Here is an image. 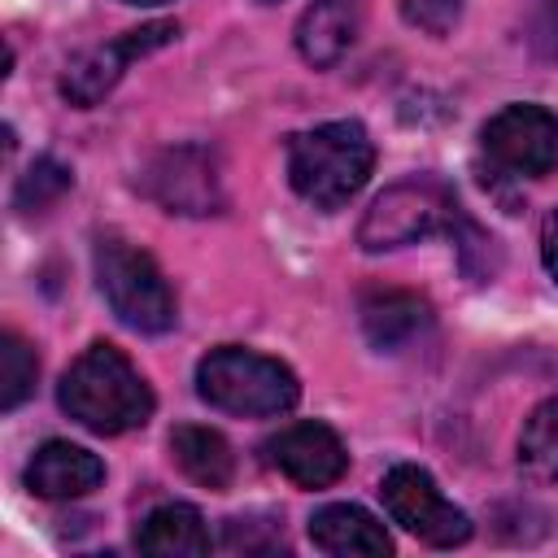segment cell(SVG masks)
Masks as SVG:
<instances>
[{
	"label": "cell",
	"mask_w": 558,
	"mask_h": 558,
	"mask_svg": "<svg viewBox=\"0 0 558 558\" xmlns=\"http://www.w3.org/2000/svg\"><path fill=\"white\" fill-rule=\"evenodd\" d=\"M57 401L74 423H83L96 436L135 432L153 414V388L131 366V357L109 340H96L74 357V366L61 375Z\"/></svg>",
	"instance_id": "cell-1"
},
{
	"label": "cell",
	"mask_w": 558,
	"mask_h": 558,
	"mask_svg": "<svg viewBox=\"0 0 558 558\" xmlns=\"http://www.w3.org/2000/svg\"><path fill=\"white\" fill-rule=\"evenodd\" d=\"M375 166V144L362 122H323L314 131L292 135L288 144V179L296 196L318 209H340L366 183Z\"/></svg>",
	"instance_id": "cell-2"
},
{
	"label": "cell",
	"mask_w": 558,
	"mask_h": 558,
	"mask_svg": "<svg viewBox=\"0 0 558 558\" xmlns=\"http://www.w3.org/2000/svg\"><path fill=\"white\" fill-rule=\"evenodd\" d=\"M196 392L222 410V414H244V418H266V414H288L301 401L296 375L266 353L253 349H209L196 366Z\"/></svg>",
	"instance_id": "cell-3"
},
{
	"label": "cell",
	"mask_w": 558,
	"mask_h": 558,
	"mask_svg": "<svg viewBox=\"0 0 558 558\" xmlns=\"http://www.w3.org/2000/svg\"><path fill=\"white\" fill-rule=\"evenodd\" d=\"M96 283H100L109 310L135 331L157 336V331H170L179 318L174 292H170L166 275L157 270V262L122 235L96 240Z\"/></svg>",
	"instance_id": "cell-4"
},
{
	"label": "cell",
	"mask_w": 558,
	"mask_h": 558,
	"mask_svg": "<svg viewBox=\"0 0 558 558\" xmlns=\"http://www.w3.org/2000/svg\"><path fill=\"white\" fill-rule=\"evenodd\" d=\"M458 214L462 209L440 179H405L371 201V209L362 214V227H357V244L366 253L401 248V244L427 240L436 231H453Z\"/></svg>",
	"instance_id": "cell-5"
},
{
	"label": "cell",
	"mask_w": 558,
	"mask_h": 558,
	"mask_svg": "<svg viewBox=\"0 0 558 558\" xmlns=\"http://www.w3.org/2000/svg\"><path fill=\"white\" fill-rule=\"evenodd\" d=\"M144 196H153L166 214H187V218H205L222 209V179H218V157L201 144H179V148H161L144 174H140Z\"/></svg>",
	"instance_id": "cell-6"
},
{
	"label": "cell",
	"mask_w": 558,
	"mask_h": 558,
	"mask_svg": "<svg viewBox=\"0 0 558 558\" xmlns=\"http://www.w3.org/2000/svg\"><path fill=\"white\" fill-rule=\"evenodd\" d=\"M379 497H384V510L392 514V523H401L410 536L436 545V549H449V545H462L471 536V519L440 497L436 480L410 462L392 466L379 484Z\"/></svg>",
	"instance_id": "cell-7"
},
{
	"label": "cell",
	"mask_w": 558,
	"mask_h": 558,
	"mask_svg": "<svg viewBox=\"0 0 558 558\" xmlns=\"http://www.w3.org/2000/svg\"><path fill=\"white\" fill-rule=\"evenodd\" d=\"M174 39H179V22H144V26H135V31H122L118 39H105V44L78 52V57L65 65V74H61V96H65L70 105H78V109H92L96 100H105V96L118 87L122 70H126L135 57H148V52L174 44Z\"/></svg>",
	"instance_id": "cell-8"
},
{
	"label": "cell",
	"mask_w": 558,
	"mask_h": 558,
	"mask_svg": "<svg viewBox=\"0 0 558 558\" xmlns=\"http://www.w3.org/2000/svg\"><path fill=\"white\" fill-rule=\"evenodd\" d=\"M484 153L514 174H549L558 166V113L541 105H506L484 131Z\"/></svg>",
	"instance_id": "cell-9"
},
{
	"label": "cell",
	"mask_w": 558,
	"mask_h": 558,
	"mask_svg": "<svg viewBox=\"0 0 558 558\" xmlns=\"http://www.w3.org/2000/svg\"><path fill=\"white\" fill-rule=\"evenodd\" d=\"M266 462L296 488H327L344 475L349 453L327 423H292L266 440Z\"/></svg>",
	"instance_id": "cell-10"
},
{
	"label": "cell",
	"mask_w": 558,
	"mask_h": 558,
	"mask_svg": "<svg viewBox=\"0 0 558 558\" xmlns=\"http://www.w3.org/2000/svg\"><path fill=\"white\" fill-rule=\"evenodd\" d=\"M100 480H105V462L92 449L70 445V440H48L26 462V488L48 501L87 497L92 488H100Z\"/></svg>",
	"instance_id": "cell-11"
},
{
	"label": "cell",
	"mask_w": 558,
	"mask_h": 558,
	"mask_svg": "<svg viewBox=\"0 0 558 558\" xmlns=\"http://www.w3.org/2000/svg\"><path fill=\"white\" fill-rule=\"evenodd\" d=\"M357 314H362L366 340H371L375 349H384V353L405 349V344H410L414 336H423L427 323H432V305H427L423 296H414V292H401V288H371V292L362 296Z\"/></svg>",
	"instance_id": "cell-12"
},
{
	"label": "cell",
	"mask_w": 558,
	"mask_h": 558,
	"mask_svg": "<svg viewBox=\"0 0 558 558\" xmlns=\"http://www.w3.org/2000/svg\"><path fill=\"white\" fill-rule=\"evenodd\" d=\"M357 17L362 0H314L296 22V52L318 70L336 65L357 39Z\"/></svg>",
	"instance_id": "cell-13"
},
{
	"label": "cell",
	"mask_w": 558,
	"mask_h": 558,
	"mask_svg": "<svg viewBox=\"0 0 558 558\" xmlns=\"http://www.w3.org/2000/svg\"><path fill=\"white\" fill-rule=\"evenodd\" d=\"M310 541L323 554L336 558H384L392 554V541L384 532V523H375L362 506H323L310 519Z\"/></svg>",
	"instance_id": "cell-14"
},
{
	"label": "cell",
	"mask_w": 558,
	"mask_h": 558,
	"mask_svg": "<svg viewBox=\"0 0 558 558\" xmlns=\"http://www.w3.org/2000/svg\"><path fill=\"white\" fill-rule=\"evenodd\" d=\"M135 549L157 554V558H201L209 554V527L196 506L170 501V506H157L135 527Z\"/></svg>",
	"instance_id": "cell-15"
},
{
	"label": "cell",
	"mask_w": 558,
	"mask_h": 558,
	"mask_svg": "<svg viewBox=\"0 0 558 558\" xmlns=\"http://www.w3.org/2000/svg\"><path fill=\"white\" fill-rule=\"evenodd\" d=\"M170 453H174L179 471L192 484L209 488V493H222L235 480V453H231V445L214 427H196V423L174 427L170 432Z\"/></svg>",
	"instance_id": "cell-16"
},
{
	"label": "cell",
	"mask_w": 558,
	"mask_h": 558,
	"mask_svg": "<svg viewBox=\"0 0 558 558\" xmlns=\"http://www.w3.org/2000/svg\"><path fill=\"white\" fill-rule=\"evenodd\" d=\"M519 471L532 484H558V397L527 414L519 432Z\"/></svg>",
	"instance_id": "cell-17"
},
{
	"label": "cell",
	"mask_w": 558,
	"mask_h": 558,
	"mask_svg": "<svg viewBox=\"0 0 558 558\" xmlns=\"http://www.w3.org/2000/svg\"><path fill=\"white\" fill-rule=\"evenodd\" d=\"M70 183H74V174H70L65 161H57V157H35L31 170H26V174L17 179V187H13V205H17L22 214H44L48 205H57V201L70 192Z\"/></svg>",
	"instance_id": "cell-18"
},
{
	"label": "cell",
	"mask_w": 558,
	"mask_h": 558,
	"mask_svg": "<svg viewBox=\"0 0 558 558\" xmlns=\"http://www.w3.org/2000/svg\"><path fill=\"white\" fill-rule=\"evenodd\" d=\"M35 375H39L35 349L17 331H4L0 336V410H17L35 392Z\"/></svg>",
	"instance_id": "cell-19"
},
{
	"label": "cell",
	"mask_w": 558,
	"mask_h": 558,
	"mask_svg": "<svg viewBox=\"0 0 558 558\" xmlns=\"http://www.w3.org/2000/svg\"><path fill=\"white\" fill-rule=\"evenodd\" d=\"M401 17L427 35H449L462 17V0H401Z\"/></svg>",
	"instance_id": "cell-20"
},
{
	"label": "cell",
	"mask_w": 558,
	"mask_h": 558,
	"mask_svg": "<svg viewBox=\"0 0 558 558\" xmlns=\"http://www.w3.org/2000/svg\"><path fill=\"white\" fill-rule=\"evenodd\" d=\"M527 44L545 57L558 61V0H541L527 17Z\"/></svg>",
	"instance_id": "cell-21"
},
{
	"label": "cell",
	"mask_w": 558,
	"mask_h": 558,
	"mask_svg": "<svg viewBox=\"0 0 558 558\" xmlns=\"http://www.w3.org/2000/svg\"><path fill=\"white\" fill-rule=\"evenodd\" d=\"M541 257H545V270L554 275V283H558V214H549L545 227H541Z\"/></svg>",
	"instance_id": "cell-22"
},
{
	"label": "cell",
	"mask_w": 558,
	"mask_h": 558,
	"mask_svg": "<svg viewBox=\"0 0 558 558\" xmlns=\"http://www.w3.org/2000/svg\"><path fill=\"white\" fill-rule=\"evenodd\" d=\"M122 4H170V0H122Z\"/></svg>",
	"instance_id": "cell-23"
}]
</instances>
